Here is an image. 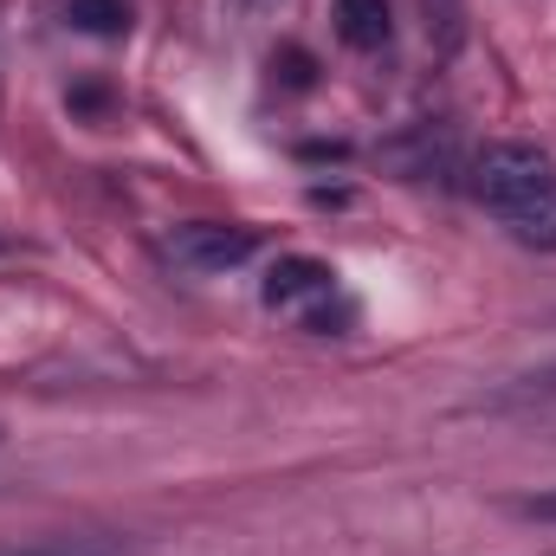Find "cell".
Returning a JSON list of instances; mask_svg holds the SVG:
<instances>
[{"mask_svg": "<svg viewBox=\"0 0 556 556\" xmlns=\"http://www.w3.org/2000/svg\"><path fill=\"white\" fill-rule=\"evenodd\" d=\"M0 556H137L117 544H91V538H52V544H7Z\"/></svg>", "mask_w": 556, "mask_h": 556, "instance_id": "ba28073f", "label": "cell"}, {"mask_svg": "<svg viewBox=\"0 0 556 556\" xmlns=\"http://www.w3.org/2000/svg\"><path fill=\"white\" fill-rule=\"evenodd\" d=\"M531 556H556V551H531Z\"/></svg>", "mask_w": 556, "mask_h": 556, "instance_id": "30bf717a", "label": "cell"}, {"mask_svg": "<svg viewBox=\"0 0 556 556\" xmlns=\"http://www.w3.org/2000/svg\"><path fill=\"white\" fill-rule=\"evenodd\" d=\"M65 26H78L91 39H124L130 33V7L124 0H65Z\"/></svg>", "mask_w": 556, "mask_h": 556, "instance_id": "8992f818", "label": "cell"}, {"mask_svg": "<svg viewBox=\"0 0 556 556\" xmlns=\"http://www.w3.org/2000/svg\"><path fill=\"white\" fill-rule=\"evenodd\" d=\"M427 7V39H433V52H459V39H466V7L459 0H420Z\"/></svg>", "mask_w": 556, "mask_h": 556, "instance_id": "52a82bcc", "label": "cell"}, {"mask_svg": "<svg viewBox=\"0 0 556 556\" xmlns=\"http://www.w3.org/2000/svg\"><path fill=\"white\" fill-rule=\"evenodd\" d=\"M511 511H518V518H531V525H556V492H538V498H518Z\"/></svg>", "mask_w": 556, "mask_h": 556, "instance_id": "9c48e42d", "label": "cell"}, {"mask_svg": "<svg viewBox=\"0 0 556 556\" xmlns=\"http://www.w3.org/2000/svg\"><path fill=\"white\" fill-rule=\"evenodd\" d=\"M330 291H337V273H330L324 260H304V253L278 260L273 278H266V304H273V311H304V304H324Z\"/></svg>", "mask_w": 556, "mask_h": 556, "instance_id": "3957f363", "label": "cell"}, {"mask_svg": "<svg viewBox=\"0 0 556 556\" xmlns=\"http://www.w3.org/2000/svg\"><path fill=\"white\" fill-rule=\"evenodd\" d=\"M544 402H556V363H544V369H525V376H511L505 389L479 395L472 408H492V415H505V408H544Z\"/></svg>", "mask_w": 556, "mask_h": 556, "instance_id": "5b68a950", "label": "cell"}, {"mask_svg": "<svg viewBox=\"0 0 556 556\" xmlns=\"http://www.w3.org/2000/svg\"><path fill=\"white\" fill-rule=\"evenodd\" d=\"M337 39L350 52H382L395 39V20H389V0H337Z\"/></svg>", "mask_w": 556, "mask_h": 556, "instance_id": "277c9868", "label": "cell"}, {"mask_svg": "<svg viewBox=\"0 0 556 556\" xmlns=\"http://www.w3.org/2000/svg\"><path fill=\"white\" fill-rule=\"evenodd\" d=\"M260 247H266L260 227H240V220H188V227L168 233V260L194 278L233 273V266L260 260Z\"/></svg>", "mask_w": 556, "mask_h": 556, "instance_id": "7a4b0ae2", "label": "cell"}, {"mask_svg": "<svg viewBox=\"0 0 556 556\" xmlns=\"http://www.w3.org/2000/svg\"><path fill=\"white\" fill-rule=\"evenodd\" d=\"M479 207L531 253H556V162L538 142H485L472 162Z\"/></svg>", "mask_w": 556, "mask_h": 556, "instance_id": "6da1fadb", "label": "cell"}]
</instances>
